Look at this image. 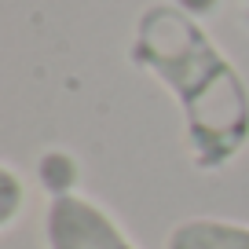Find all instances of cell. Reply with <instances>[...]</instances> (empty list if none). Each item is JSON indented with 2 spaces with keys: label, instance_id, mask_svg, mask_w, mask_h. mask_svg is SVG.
<instances>
[{
  "label": "cell",
  "instance_id": "4",
  "mask_svg": "<svg viewBox=\"0 0 249 249\" xmlns=\"http://www.w3.org/2000/svg\"><path fill=\"white\" fill-rule=\"evenodd\" d=\"M22 205H26V183L15 172V165L4 161L0 165V227L4 231L15 227V220L22 216Z\"/></svg>",
  "mask_w": 249,
  "mask_h": 249
},
{
  "label": "cell",
  "instance_id": "1",
  "mask_svg": "<svg viewBox=\"0 0 249 249\" xmlns=\"http://www.w3.org/2000/svg\"><path fill=\"white\" fill-rule=\"evenodd\" d=\"M128 59L179 107L195 169L220 172L249 147V85L191 11L165 0L143 8Z\"/></svg>",
  "mask_w": 249,
  "mask_h": 249
},
{
  "label": "cell",
  "instance_id": "3",
  "mask_svg": "<svg viewBox=\"0 0 249 249\" xmlns=\"http://www.w3.org/2000/svg\"><path fill=\"white\" fill-rule=\"evenodd\" d=\"M165 249H249V224L220 216H187L165 234Z\"/></svg>",
  "mask_w": 249,
  "mask_h": 249
},
{
  "label": "cell",
  "instance_id": "2",
  "mask_svg": "<svg viewBox=\"0 0 249 249\" xmlns=\"http://www.w3.org/2000/svg\"><path fill=\"white\" fill-rule=\"evenodd\" d=\"M40 234L44 249H140L107 205L81 191L48 198Z\"/></svg>",
  "mask_w": 249,
  "mask_h": 249
},
{
  "label": "cell",
  "instance_id": "5",
  "mask_svg": "<svg viewBox=\"0 0 249 249\" xmlns=\"http://www.w3.org/2000/svg\"><path fill=\"white\" fill-rule=\"evenodd\" d=\"M242 8H246V18H249V0H242Z\"/></svg>",
  "mask_w": 249,
  "mask_h": 249
}]
</instances>
